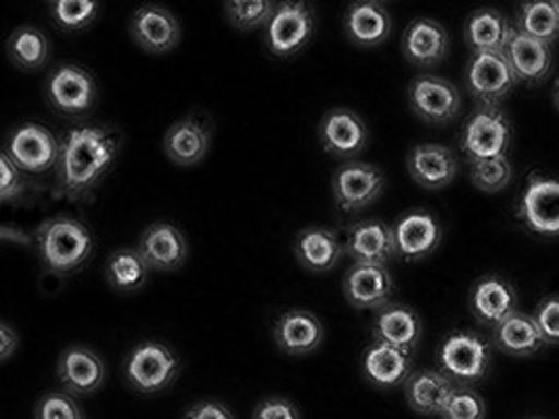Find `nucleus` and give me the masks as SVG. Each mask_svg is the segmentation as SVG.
I'll return each instance as SVG.
<instances>
[{
    "mask_svg": "<svg viewBox=\"0 0 559 419\" xmlns=\"http://www.w3.org/2000/svg\"><path fill=\"white\" fill-rule=\"evenodd\" d=\"M120 152V134L107 127L68 132L57 164V191L70 200L84 197L102 183Z\"/></svg>",
    "mask_w": 559,
    "mask_h": 419,
    "instance_id": "nucleus-1",
    "label": "nucleus"
},
{
    "mask_svg": "<svg viewBox=\"0 0 559 419\" xmlns=\"http://www.w3.org/2000/svg\"><path fill=\"white\" fill-rule=\"evenodd\" d=\"M93 234L84 223L68 216L45 220L36 231L38 256L47 271L68 275L80 268L93 254Z\"/></svg>",
    "mask_w": 559,
    "mask_h": 419,
    "instance_id": "nucleus-2",
    "label": "nucleus"
},
{
    "mask_svg": "<svg viewBox=\"0 0 559 419\" xmlns=\"http://www.w3.org/2000/svg\"><path fill=\"white\" fill-rule=\"evenodd\" d=\"M490 346L483 336L461 330L447 336L438 348V366L457 386L480 382L490 369Z\"/></svg>",
    "mask_w": 559,
    "mask_h": 419,
    "instance_id": "nucleus-3",
    "label": "nucleus"
},
{
    "mask_svg": "<svg viewBox=\"0 0 559 419\" xmlns=\"http://www.w3.org/2000/svg\"><path fill=\"white\" fill-rule=\"evenodd\" d=\"M177 355L159 342H141L128 355L124 375L128 386L139 394H157L177 380Z\"/></svg>",
    "mask_w": 559,
    "mask_h": 419,
    "instance_id": "nucleus-4",
    "label": "nucleus"
},
{
    "mask_svg": "<svg viewBox=\"0 0 559 419\" xmlns=\"http://www.w3.org/2000/svg\"><path fill=\"white\" fill-rule=\"evenodd\" d=\"M461 152L474 161L508 156L511 124L499 107H480L474 111L459 136Z\"/></svg>",
    "mask_w": 559,
    "mask_h": 419,
    "instance_id": "nucleus-5",
    "label": "nucleus"
},
{
    "mask_svg": "<svg viewBox=\"0 0 559 419\" xmlns=\"http://www.w3.org/2000/svg\"><path fill=\"white\" fill-rule=\"evenodd\" d=\"M314 36V15L306 2H281L266 26L269 51L289 59L305 49Z\"/></svg>",
    "mask_w": 559,
    "mask_h": 419,
    "instance_id": "nucleus-6",
    "label": "nucleus"
},
{
    "mask_svg": "<svg viewBox=\"0 0 559 419\" xmlns=\"http://www.w3.org/2000/svg\"><path fill=\"white\" fill-rule=\"evenodd\" d=\"M385 177L382 170L367 161H346L333 175V200L344 212H360L371 206L383 193Z\"/></svg>",
    "mask_w": 559,
    "mask_h": 419,
    "instance_id": "nucleus-7",
    "label": "nucleus"
},
{
    "mask_svg": "<svg viewBox=\"0 0 559 419\" xmlns=\"http://www.w3.org/2000/svg\"><path fill=\"white\" fill-rule=\"evenodd\" d=\"M4 154L11 157V161L32 175H40L51 170L59 164L61 157V143L47 127L27 122L9 136Z\"/></svg>",
    "mask_w": 559,
    "mask_h": 419,
    "instance_id": "nucleus-8",
    "label": "nucleus"
},
{
    "mask_svg": "<svg viewBox=\"0 0 559 419\" xmlns=\"http://www.w3.org/2000/svg\"><path fill=\"white\" fill-rule=\"evenodd\" d=\"M518 79L506 52L474 55L467 65V88L480 107H497L506 101Z\"/></svg>",
    "mask_w": 559,
    "mask_h": 419,
    "instance_id": "nucleus-9",
    "label": "nucleus"
},
{
    "mask_svg": "<svg viewBox=\"0 0 559 419\" xmlns=\"http://www.w3.org/2000/svg\"><path fill=\"white\" fill-rule=\"evenodd\" d=\"M408 105L428 124H447L459 113L457 86L440 76H417L408 86Z\"/></svg>",
    "mask_w": 559,
    "mask_h": 419,
    "instance_id": "nucleus-10",
    "label": "nucleus"
},
{
    "mask_svg": "<svg viewBox=\"0 0 559 419\" xmlns=\"http://www.w3.org/2000/svg\"><path fill=\"white\" fill-rule=\"evenodd\" d=\"M47 101L61 116H80L97 101V84L78 65H61L47 80Z\"/></svg>",
    "mask_w": 559,
    "mask_h": 419,
    "instance_id": "nucleus-11",
    "label": "nucleus"
},
{
    "mask_svg": "<svg viewBox=\"0 0 559 419\" xmlns=\"http://www.w3.org/2000/svg\"><path fill=\"white\" fill-rule=\"evenodd\" d=\"M520 216L526 227L543 237L559 236V181L533 175L520 202Z\"/></svg>",
    "mask_w": 559,
    "mask_h": 419,
    "instance_id": "nucleus-12",
    "label": "nucleus"
},
{
    "mask_svg": "<svg viewBox=\"0 0 559 419\" xmlns=\"http://www.w3.org/2000/svg\"><path fill=\"white\" fill-rule=\"evenodd\" d=\"M319 143L335 159L358 156L369 143V129L353 109L337 107L319 124Z\"/></svg>",
    "mask_w": 559,
    "mask_h": 419,
    "instance_id": "nucleus-13",
    "label": "nucleus"
},
{
    "mask_svg": "<svg viewBox=\"0 0 559 419\" xmlns=\"http://www.w3.org/2000/svg\"><path fill=\"white\" fill-rule=\"evenodd\" d=\"M394 243L396 256L407 262H419L428 259L440 246L442 229L436 216L426 210H411L403 214L394 225Z\"/></svg>",
    "mask_w": 559,
    "mask_h": 419,
    "instance_id": "nucleus-14",
    "label": "nucleus"
},
{
    "mask_svg": "<svg viewBox=\"0 0 559 419\" xmlns=\"http://www.w3.org/2000/svg\"><path fill=\"white\" fill-rule=\"evenodd\" d=\"M392 291V275L380 264H353L344 277V298L356 311H380Z\"/></svg>",
    "mask_w": 559,
    "mask_h": 419,
    "instance_id": "nucleus-15",
    "label": "nucleus"
},
{
    "mask_svg": "<svg viewBox=\"0 0 559 419\" xmlns=\"http://www.w3.org/2000/svg\"><path fill=\"white\" fill-rule=\"evenodd\" d=\"M130 34L141 49L162 55L177 47L180 26L168 9L159 4H145L134 11L130 20Z\"/></svg>",
    "mask_w": 559,
    "mask_h": 419,
    "instance_id": "nucleus-16",
    "label": "nucleus"
},
{
    "mask_svg": "<svg viewBox=\"0 0 559 419\" xmlns=\"http://www.w3.org/2000/svg\"><path fill=\"white\" fill-rule=\"evenodd\" d=\"M57 375L66 393L88 396L102 388L105 366L97 352H93L86 346L74 344L61 352L57 363Z\"/></svg>",
    "mask_w": 559,
    "mask_h": 419,
    "instance_id": "nucleus-17",
    "label": "nucleus"
},
{
    "mask_svg": "<svg viewBox=\"0 0 559 419\" xmlns=\"http://www.w3.org/2000/svg\"><path fill=\"white\" fill-rule=\"evenodd\" d=\"M346 254L355 264H380L385 266L396 256L394 231L380 220L356 223L344 241Z\"/></svg>",
    "mask_w": 559,
    "mask_h": 419,
    "instance_id": "nucleus-18",
    "label": "nucleus"
},
{
    "mask_svg": "<svg viewBox=\"0 0 559 419\" xmlns=\"http://www.w3.org/2000/svg\"><path fill=\"white\" fill-rule=\"evenodd\" d=\"M407 168L415 183L426 189H442L457 177V156L447 145L424 143L408 154Z\"/></svg>",
    "mask_w": 559,
    "mask_h": 419,
    "instance_id": "nucleus-19",
    "label": "nucleus"
},
{
    "mask_svg": "<svg viewBox=\"0 0 559 419\" xmlns=\"http://www.w3.org/2000/svg\"><path fill=\"white\" fill-rule=\"evenodd\" d=\"M469 309L474 316L492 330L518 311V294L508 279L499 275H484L469 294Z\"/></svg>",
    "mask_w": 559,
    "mask_h": 419,
    "instance_id": "nucleus-20",
    "label": "nucleus"
},
{
    "mask_svg": "<svg viewBox=\"0 0 559 419\" xmlns=\"http://www.w3.org/2000/svg\"><path fill=\"white\" fill-rule=\"evenodd\" d=\"M273 334L280 350L285 355L302 357L321 346L325 330L317 314L305 309H292L280 314V319L275 321Z\"/></svg>",
    "mask_w": 559,
    "mask_h": 419,
    "instance_id": "nucleus-21",
    "label": "nucleus"
},
{
    "mask_svg": "<svg viewBox=\"0 0 559 419\" xmlns=\"http://www.w3.org/2000/svg\"><path fill=\"white\" fill-rule=\"evenodd\" d=\"M413 369V352L390 344L373 342L362 355V373L378 388H396L407 384Z\"/></svg>",
    "mask_w": 559,
    "mask_h": 419,
    "instance_id": "nucleus-22",
    "label": "nucleus"
},
{
    "mask_svg": "<svg viewBox=\"0 0 559 419\" xmlns=\"http://www.w3.org/2000/svg\"><path fill=\"white\" fill-rule=\"evenodd\" d=\"M139 252L155 271H177L189 256L187 239L170 223H155L139 241Z\"/></svg>",
    "mask_w": 559,
    "mask_h": 419,
    "instance_id": "nucleus-23",
    "label": "nucleus"
},
{
    "mask_svg": "<svg viewBox=\"0 0 559 419\" xmlns=\"http://www.w3.org/2000/svg\"><path fill=\"white\" fill-rule=\"evenodd\" d=\"M212 129L204 118L191 116L178 120L164 136V154L178 166H193L204 159L210 149Z\"/></svg>",
    "mask_w": 559,
    "mask_h": 419,
    "instance_id": "nucleus-24",
    "label": "nucleus"
},
{
    "mask_svg": "<svg viewBox=\"0 0 559 419\" xmlns=\"http://www.w3.org/2000/svg\"><path fill=\"white\" fill-rule=\"evenodd\" d=\"M449 52V32L438 22L421 17L408 24L403 36V55L411 65L432 68Z\"/></svg>",
    "mask_w": 559,
    "mask_h": 419,
    "instance_id": "nucleus-25",
    "label": "nucleus"
},
{
    "mask_svg": "<svg viewBox=\"0 0 559 419\" xmlns=\"http://www.w3.org/2000/svg\"><path fill=\"white\" fill-rule=\"evenodd\" d=\"M459 386L442 371L421 369L411 373L405 384V398L408 407L419 416H440L451 394Z\"/></svg>",
    "mask_w": 559,
    "mask_h": 419,
    "instance_id": "nucleus-26",
    "label": "nucleus"
},
{
    "mask_svg": "<svg viewBox=\"0 0 559 419\" xmlns=\"http://www.w3.org/2000/svg\"><path fill=\"white\" fill-rule=\"evenodd\" d=\"M344 29L356 47L371 49V47H380L388 40L392 32V20L382 2L362 0L348 7Z\"/></svg>",
    "mask_w": 559,
    "mask_h": 419,
    "instance_id": "nucleus-27",
    "label": "nucleus"
},
{
    "mask_svg": "<svg viewBox=\"0 0 559 419\" xmlns=\"http://www.w3.org/2000/svg\"><path fill=\"white\" fill-rule=\"evenodd\" d=\"M506 57L518 82H526V84H536L547 79L554 63L551 45L540 43L526 34H520L518 29L509 40Z\"/></svg>",
    "mask_w": 559,
    "mask_h": 419,
    "instance_id": "nucleus-28",
    "label": "nucleus"
},
{
    "mask_svg": "<svg viewBox=\"0 0 559 419\" xmlns=\"http://www.w3.org/2000/svg\"><path fill=\"white\" fill-rule=\"evenodd\" d=\"M421 340V319L408 307L388 304L373 321V342L413 352Z\"/></svg>",
    "mask_w": 559,
    "mask_h": 419,
    "instance_id": "nucleus-29",
    "label": "nucleus"
},
{
    "mask_svg": "<svg viewBox=\"0 0 559 419\" xmlns=\"http://www.w3.org/2000/svg\"><path fill=\"white\" fill-rule=\"evenodd\" d=\"M294 252L298 262L308 271L328 273L340 262L346 250L337 234L328 227H306L296 237Z\"/></svg>",
    "mask_w": 559,
    "mask_h": 419,
    "instance_id": "nucleus-30",
    "label": "nucleus"
},
{
    "mask_svg": "<svg viewBox=\"0 0 559 419\" xmlns=\"http://www.w3.org/2000/svg\"><path fill=\"white\" fill-rule=\"evenodd\" d=\"M513 34L515 26H511L508 17L497 9H478L465 24V43L474 55L506 52Z\"/></svg>",
    "mask_w": 559,
    "mask_h": 419,
    "instance_id": "nucleus-31",
    "label": "nucleus"
},
{
    "mask_svg": "<svg viewBox=\"0 0 559 419\" xmlns=\"http://www.w3.org/2000/svg\"><path fill=\"white\" fill-rule=\"evenodd\" d=\"M492 338L499 350L520 359L533 357L540 348L547 346L533 314L522 311L509 314L503 323H499L492 332Z\"/></svg>",
    "mask_w": 559,
    "mask_h": 419,
    "instance_id": "nucleus-32",
    "label": "nucleus"
},
{
    "mask_svg": "<svg viewBox=\"0 0 559 419\" xmlns=\"http://www.w3.org/2000/svg\"><path fill=\"white\" fill-rule=\"evenodd\" d=\"M107 284L118 294H134L150 279V264L139 252V248L116 250L105 264Z\"/></svg>",
    "mask_w": 559,
    "mask_h": 419,
    "instance_id": "nucleus-33",
    "label": "nucleus"
},
{
    "mask_svg": "<svg viewBox=\"0 0 559 419\" xmlns=\"http://www.w3.org/2000/svg\"><path fill=\"white\" fill-rule=\"evenodd\" d=\"M7 51L17 68L32 72L40 70L49 61L51 45L38 27L20 26L9 36Z\"/></svg>",
    "mask_w": 559,
    "mask_h": 419,
    "instance_id": "nucleus-34",
    "label": "nucleus"
},
{
    "mask_svg": "<svg viewBox=\"0 0 559 419\" xmlns=\"http://www.w3.org/2000/svg\"><path fill=\"white\" fill-rule=\"evenodd\" d=\"M515 29L547 45L556 43L559 36V17L554 2L551 0L524 2Z\"/></svg>",
    "mask_w": 559,
    "mask_h": 419,
    "instance_id": "nucleus-35",
    "label": "nucleus"
},
{
    "mask_svg": "<svg viewBox=\"0 0 559 419\" xmlns=\"http://www.w3.org/2000/svg\"><path fill=\"white\" fill-rule=\"evenodd\" d=\"M51 20L55 26L66 32H78L91 26L102 11V4L95 0H57L52 2Z\"/></svg>",
    "mask_w": 559,
    "mask_h": 419,
    "instance_id": "nucleus-36",
    "label": "nucleus"
},
{
    "mask_svg": "<svg viewBox=\"0 0 559 419\" xmlns=\"http://www.w3.org/2000/svg\"><path fill=\"white\" fill-rule=\"evenodd\" d=\"M277 4L269 0H229L225 2V11L229 17L230 24L237 29H255L260 26H269V22L275 15Z\"/></svg>",
    "mask_w": 559,
    "mask_h": 419,
    "instance_id": "nucleus-37",
    "label": "nucleus"
},
{
    "mask_svg": "<svg viewBox=\"0 0 559 419\" xmlns=\"http://www.w3.org/2000/svg\"><path fill=\"white\" fill-rule=\"evenodd\" d=\"M513 177V166L508 156L483 159L472 164V183L483 193L503 191Z\"/></svg>",
    "mask_w": 559,
    "mask_h": 419,
    "instance_id": "nucleus-38",
    "label": "nucleus"
},
{
    "mask_svg": "<svg viewBox=\"0 0 559 419\" xmlns=\"http://www.w3.org/2000/svg\"><path fill=\"white\" fill-rule=\"evenodd\" d=\"M442 419H484L486 418V403L483 396L472 391L469 386H459L455 393L451 394L449 403L444 405Z\"/></svg>",
    "mask_w": 559,
    "mask_h": 419,
    "instance_id": "nucleus-39",
    "label": "nucleus"
},
{
    "mask_svg": "<svg viewBox=\"0 0 559 419\" xmlns=\"http://www.w3.org/2000/svg\"><path fill=\"white\" fill-rule=\"evenodd\" d=\"M34 419H84L70 393H49L36 405Z\"/></svg>",
    "mask_w": 559,
    "mask_h": 419,
    "instance_id": "nucleus-40",
    "label": "nucleus"
},
{
    "mask_svg": "<svg viewBox=\"0 0 559 419\" xmlns=\"http://www.w3.org/2000/svg\"><path fill=\"white\" fill-rule=\"evenodd\" d=\"M533 316L545 342L547 344H559V296L545 298L536 307Z\"/></svg>",
    "mask_w": 559,
    "mask_h": 419,
    "instance_id": "nucleus-41",
    "label": "nucleus"
},
{
    "mask_svg": "<svg viewBox=\"0 0 559 419\" xmlns=\"http://www.w3.org/2000/svg\"><path fill=\"white\" fill-rule=\"evenodd\" d=\"M24 189L22 170L11 161L7 154L0 156V202L9 204L11 200L20 197Z\"/></svg>",
    "mask_w": 559,
    "mask_h": 419,
    "instance_id": "nucleus-42",
    "label": "nucleus"
},
{
    "mask_svg": "<svg viewBox=\"0 0 559 419\" xmlns=\"http://www.w3.org/2000/svg\"><path fill=\"white\" fill-rule=\"evenodd\" d=\"M254 419H302V416L292 400L271 396L255 407Z\"/></svg>",
    "mask_w": 559,
    "mask_h": 419,
    "instance_id": "nucleus-43",
    "label": "nucleus"
},
{
    "mask_svg": "<svg viewBox=\"0 0 559 419\" xmlns=\"http://www.w3.org/2000/svg\"><path fill=\"white\" fill-rule=\"evenodd\" d=\"M182 419H235L230 414L229 407H225L223 403L216 400H204L193 405Z\"/></svg>",
    "mask_w": 559,
    "mask_h": 419,
    "instance_id": "nucleus-44",
    "label": "nucleus"
},
{
    "mask_svg": "<svg viewBox=\"0 0 559 419\" xmlns=\"http://www.w3.org/2000/svg\"><path fill=\"white\" fill-rule=\"evenodd\" d=\"M17 346H20L17 334L7 323H2L0 325V359H2V363H7L11 359V355L17 350Z\"/></svg>",
    "mask_w": 559,
    "mask_h": 419,
    "instance_id": "nucleus-45",
    "label": "nucleus"
},
{
    "mask_svg": "<svg viewBox=\"0 0 559 419\" xmlns=\"http://www.w3.org/2000/svg\"><path fill=\"white\" fill-rule=\"evenodd\" d=\"M554 104L559 109V79L556 80V84H554Z\"/></svg>",
    "mask_w": 559,
    "mask_h": 419,
    "instance_id": "nucleus-46",
    "label": "nucleus"
},
{
    "mask_svg": "<svg viewBox=\"0 0 559 419\" xmlns=\"http://www.w3.org/2000/svg\"><path fill=\"white\" fill-rule=\"evenodd\" d=\"M554 7H556V11H558V17H559V2H558V0H554Z\"/></svg>",
    "mask_w": 559,
    "mask_h": 419,
    "instance_id": "nucleus-47",
    "label": "nucleus"
}]
</instances>
